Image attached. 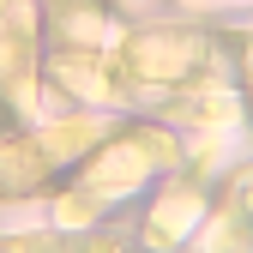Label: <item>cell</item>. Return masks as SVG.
I'll list each match as a JSON object with an SVG mask.
<instances>
[{"instance_id": "1", "label": "cell", "mask_w": 253, "mask_h": 253, "mask_svg": "<svg viewBox=\"0 0 253 253\" xmlns=\"http://www.w3.org/2000/svg\"><path fill=\"white\" fill-rule=\"evenodd\" d=\"M37 30H30V0H0V97L30 103V67H37Z\"/></svg>"}, {"instance_id": "2", "label": "cell", "mask_w": 253, "mask_h": 253, "mask_svg": "<svg viewBox=\"0 0 253 253\" xmlns=\"http://www.w3.org/2000/svg\"><path fill=\"white\" fill-rule=\"evenodd\" d=\"M151 175V157H145V145H109L103 157H90V163H84V187H90V193H126V187H139Z\"/></svg>"}, {"instance_id": "3", "label": "cell", "mask_w": 253, "mask_h": 253, "mask_svg": "<svg viewBox=\"0 0 253 253\" xmlns=\"http://www.w3.org/2000/svg\"><path fill=\"white\" fill-rule=\"evenodd\" d=\"M42 175H54V157L42 151L37 133H30V139H12V145H0V193H30Z\"/></svg>"}, {"instance_id": "4", "label": "cell", "mask_w": 253, "mask_h": 253, "mask_svg": "<svg viewBox=\"0 0 253 253\" xmlns=\"http://www.w3.org/2000/svg\"><path fill=\"white\" fill-rule=\"evenodd\" d=\"M193 217H199V187H193V181L169 187V193L157 199V211H151V241H157V247L181 241L187 229H193Z\"/></svg>"}, {"instance_id": "5", "label": "cell", "mask_w": 253, "mask_h": 253, "mask_svg": "<svg viewBox=\"0 0 253 253\" xmlns=\"http://www.w3.org/2000/svg\"><path fill=\"white\" fill-rule=\"evenodd\" d=\"M54 79L67 84V90H84V97H109V84H103V67H97V60L54 54Z\"/></svg>"}, {"instance_id": "6", "label": "cell", "mask_w": 253, "mask_h": 253, "mask_svg": "<svg viewBox=\"0 0 253 253\" xmlns=\"http://www.w3.org/2000/svg\"><path fill=\"white\" fill-rule=\"evenodd\" d=\"M229 211H235V217H253V169L235 175V187H229Z\"/></svg>"}, {"instance_id": "7", "label": "cell", "mask_w": 253, "mask_h": 253, "mask_svg": "<svg viewBox=\"0 0 253 253\" xmlns=\"http://www.w3.org/2000/svg\"><path fill=\"white\" fill-rule=\"evenodd\" d=\"M247 79H253V48H247Z\"/></svg>"}]
</instances>
